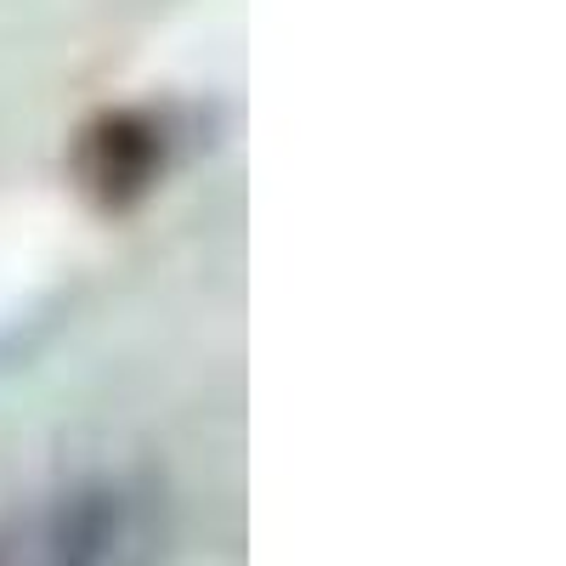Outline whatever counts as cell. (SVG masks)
Instances as JSON below:
<instances>
[{
	"label": "cell",
	"mask_w": 566,
	"mask_h": 566,
	"mask_svg": "<svg viewBox=\"0 0 566 566\" xmlns=\"http://www.w3.org/2000/svg\"><path fill=\"white\" fill-rule=\"evenodd\" d=\"M165 499L142 476H80L0 515V566H154Z\"/></svg>",
	"instance_id": "cell-1"
}]
</instances>
